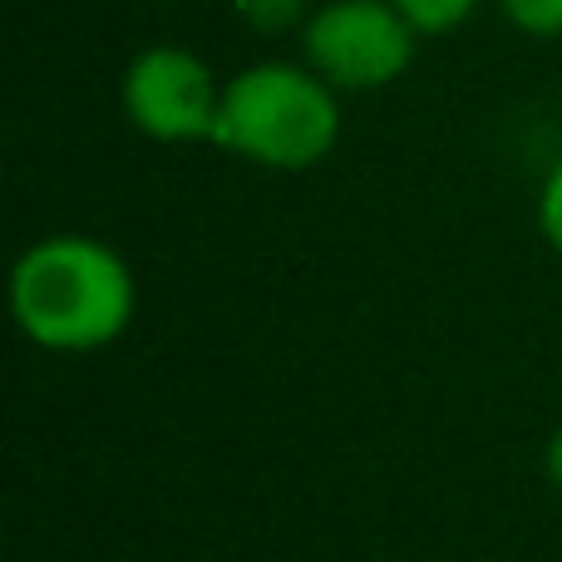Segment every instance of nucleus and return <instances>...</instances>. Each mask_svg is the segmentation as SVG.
<instances>
[{
	"label": "nucleus",
	"instance_id": "1",
	"mask_svg": "<svg viewBox=\"0 0 562 562\" xmlns=\"http://www.w3.org/2000/svg\"><path fill=\"white\" fill-rule=\"evenodd\" d=\"M138 281L124 252L85 233L40 237L10 267V316L20 336L55 356L104 350L134 326Z\"/></svg>",
	"mask_w": 562,
	"mask_h": 562
},
{
	"label": "nucleus",
	"instance_id": "2",
	"mask_svg": "<svg viewBox=\"0 0 562 562\" xmlns=\"http://www.w3.org/2000/svg\"><path fill=\"white\" fill-rule=\"evenodd\" d=\"M213 144L272 173H306L340 144V94L306 59H257L223 85Z\"/></svg>",
	"mask_w": 562,
	"mask_h": 562
},
{
	"label": "nucleus",
	"instance_id": "3",
	"mask_svg": "<svg viewBox=\"0 0 562 562\" xmlns=\"http://www.w3.org/2000/svg\"><path fill=\"white\" fill-rule=\"evenodd\" d=\"M419 40L390 0H326L301 25V59L336 94H375L415 65Z\"/></svg>",
	"mask_w": 562,
	"mask_h": 562
},
{
	"label": "nucleus",
	"instance_id": "4",
	"mask_svg": "<svg viewBox=\"0 0 562 562\" xmlns=\"http://www.w3.org/2000/svg\"><path fill=\"white\" fill-rule=\"evenodd\" d=\"M223 85L203 55L183 45H148L128 59L119 79V104L128 124L154 144H213Z\"/></svg>",
	"mask_w": 562,
	"mask_h": 562
},
{
	"label": "nucleus",
	"instance_id": "5",
	"mask_svg": "<svg viewBox=\"0 0 562 562\" xmlns=\"http://www.w3.org/2000/svg\"><path fill=\"white\" fill-rule=\"evenodd\" d=\"M419 35H449L479 10V0H390Z\"/></svg>",
	"mask_w": 562,
	"mask_h": 562
},
{
	"label": "nucleus",
	"instance_id": "6",
	"mask_svg": "<svg viewBox=\"0 0 562 562\" xmlns=\"http://www.w3.org/2000/svg\"><path fill=\"white\" fill-rule=\"evenodd\" d=\"M233 10L257 30V35H277V30H291V25H306L311 10L306 0H233Z\"/></svg>",
	"mask_w": 562,
	"mask_h": 562
},
{
	"label": "nucleus",
	"instance_id": "7",
	"mask_svg": "<svg viewBox=\"0 0 562 562\" xmlns=\"http://www.w3.org/2000/svg\"><path fill=\"white\" fill-rule=\"evenodd\" d=\"M498 10H504V20L518 35H533V40L562 35V0H498Z\"/></svg>",
	"mask_w": 562,
	"mask_h": 562
},
{
	"label": "nucleus",
	"instance_id": "8",
	"mask_svg": "<svg viewBox=\"0 0 562 562\" xmlns=\"http://www.w3.org/2000/svg\"><path fill=\"white\" fill-rule=\"evenodd\" d=\"M538 233H543V243L562 257V154L553 158L543 188H538Z\"/></svg>",
	"mask_w": 562,
	"mask_h": 562
},
{
	"label": "nucleus",
	"instance_id": "9",
	"mask_svg": "<svg viewBox=\"0 0 562 562\" xmlns=\"http://www.w3.org/2000/svg\"><path fill=\"white\" fill-rule=\"evenodd\" d=\"M543 474H548V484L562 494V425L548 435V445H543Z\"/></svg>",
	"mask_w": 562,
	"mask_h": 562
}]
</instances>
